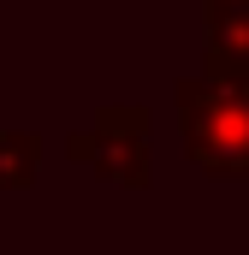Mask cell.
Wrapping results in <instances>:
<instances>
[{"mask_svg": "<svg viewBox=\"0 0 249 255\" xmlns=\"http://www.w3.org/2000/svg\"><path fill=\"white\" fill-rule=\"evenodd\" d=\"M178 130L190 160L214 178H249V83L238 77H184L178 83Z\"/></svg>", "mask_w": 249, "mask_h": 255, "instance_id": "cell-1", "label": "cell"}, {"mask_svg": "<svg viewBox=\"0 0 249 255\" xmlns=\"http://www.w3.org/2000/svg\"><path fill=\"white\" fill-rule=\"evenodd\" d=\"M65 148H71L77 166H89L107 184H130V190L148 184V119H142V107H107Z\"/></svg>", "mask_w": 249, "mask_h": 255, "instance_id": "cell-2", "label": "cell"}, {"mask_svg": "<svg viewBox=\"0 0 249 255\" xmlns=\"http://www.w3.org/2000/svg\"><path fill=\"white\" fill-rule=\"evenodd\" d=\"M208 24V71L249 83V0H202Z\"/></svg>", "mask_w": 249, "mask_h": 255, "instance_id": "cell-3", "label": "cell"}, {"mask_svg": "<svg viewBox=\"0 0 249 255\" xmlns=\"http://www.w3.org/2000/svg\"><path fill=\"white\" fill-rule=\"evenodd\" d=\"M36 154H42V142L30 130H0V190L36 184Z\"/></svg>", "mask_w": 249, "mask_h": 255, "instance_id": "cell-4", "label": "cell"}]
</instances>
